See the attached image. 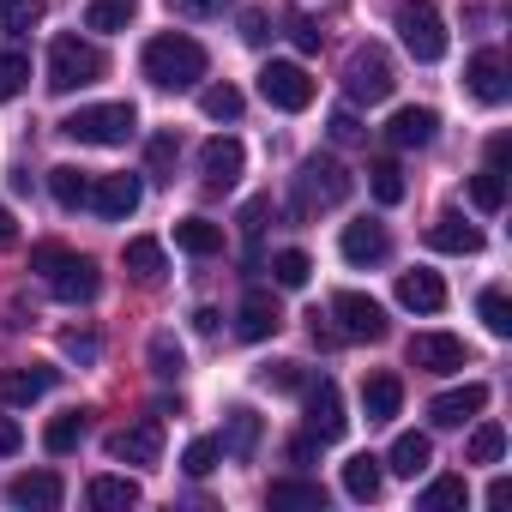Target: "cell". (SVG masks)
<instances>
[{
    "label": "cell",
    "instance_id": "obj_1",
    "mask_svg": "<svg viewBox=\"0 0 512 512\" xmlns=\"http://www.w3.org/2000/svg\"><path fill=\"white\" fill-rule=\"evenodd\" d=\"M139 61H145V79H151L157 91H193V85L205 79V49H199L193 37H181V31L151 37Z\"/></svg>",
    "mask_w": 512,
    "mask_h": 512
},
{
    "label": "cell",
    "instance_id": "obj_2",
    "mask_svg": "<svg viewBox=\"0 0 512 512\" xmlns=\"http://www.w3.org/2000/svg\"><path fill=\"white\" fill-rule=\"evenodd\" d=\"M31 272L49 278L55 302H97V290H103L97 260H85V253H67V247H31Z\"/></svg>",
    "mask_w": 512,
    "mask_h": 512
},
{
    "label": "cell",
    "instance_id": "obj_3",
    "mask_svg": "<svg viewBox=\"0 0 512 512\" xmlns=\"http://www.w3.org/2000/svg\"><path fill=\"white\" fill-rule=\"evenodd\" d=\"M103 79V49L85 43V37H55L49 43V91L67 97V91H85Z\"/></svg>",
    "mask_w": 512,
    "mask_h": 512
},
{
    "label": "cell",
    "instance_id": "obj_4",
    "mask_svg": "<svg viewBox=\"0 0 512 512\" xmlns=\"http://www.w3.org/2000/svg\"><path fill=\"white\" fill-rule=\"evenodd\" d=\"M350 169L338 163V157H308L302 163V175H296V211L302 217H314V211H332V205H344L350 199Z\"/></svg>",
    "mask_w": 512,
    "mask_h": 512
},
{
    "label": "cell",
    "instance_id": "obj_5",
    "mask_svg": "<svg viewBox=\"0 0 512 512\" xmlns=\"http://www.w3.org/2000/svg\"><path fill=\"white\" fill-rule=\"evenodd\" d=\"M392 25H398V43L410 49V61L434 67V61L446 55V25H440V7H434V0H404V7L392 13Z\"/></svg>",
    "mask_w": 512,
    "mask_h": 512
},
{
    "label": "cell",
    "instance_id": "obj_6",
    "mask_svg": "<svg viewBox=\"0 0 512 512\" xmlns=\"http://www.w3.org/2000/svg\"><path fill=\"white\" fill-rule=\"evenodd\" d=\"M392 85H398V73H392V55L380 43L350 49V61H344V97L350 103H386Z\"/></svg>",
    "mask_w": 512,
    "mask_h": 512
},
{
    "label": "cell",
    "instance_id": "obj_7",
    "mask_svg": "<svg viewBox=\"0 0 512 512\" xmlns=\"http://www.w3.org/2000/svg\"><path fill=\"white\" fill-rule=\"evenodd\" d=\"M133 127H139L133 103H91V109H79V115L61 121V133L79 139V145H127Z\"/></svg>",
    "mask_w": 512,
    "mask_h": 512
},
{
    "label": "cell",
    "instance_id": "obj_8",
    "mask_svg": "<svg viewBox=\"0 0 512 512\" xmlns=\"http://www.w3.org/2000/svg\"><path fill=\"white\" fill-rule=\"evenodd\" d=\"M332 320H338V338H350V344H380L386 338V308L374 296H362V290H338Z\"/></svg>",
    "mask_w": 512,
    "mask_h": 512
},
{
    "label": "cell",
    "instance_id": "obj_9",
    "mask_svg": "<svg viewBox=\"0 0 512 512\" xmlns=\"http://www.w3.org/2000/svg\"><path fill=\"white\" fill-rule=\"evenodd\" d=\"M260 97H266L272 109H284V115H302V109L314 103V79H308L296 61H272V67L260 73Z\"/></svg>",
    "mask_w": 512,
    "mask_h": 512
},
{
    "label": "cell",
    "instance_id": "obj_10",
    "mask_svg": "<svg viewBox=\"0 0 512 512\" xmlns=\"http://www.w3.org/2000/svg\"><path fill=\"white\" fill-rule=\"evenodd\" d=\"M302 398H308V434H314L320 446L344 440L350 416H344V398H338V386H332V380H314V386H302Z\"/></svg>",
    "mask_w": 512,
    "mask_h": 512
},
{
    "label": "cell",
    "instance_id": "obj_11",
    "mask_svg": "<svg viewBox=\"0 0 512 512\" xmlns=\"http://www.w3.org/2000/svg\"><path fill=\"white\" fill-rule=\"evenodd\" d=\"M464 79H470V97L488 103V109H500L506 91H512V85H506V55H500V49H476L470 67H464Z\"/></svg>",
    "mask_w": 512,
    "mask_h": 512
},
{
    "label": "cell",
    "instance_id": "obj_12",
    "mask_svg": "<svg viewBox=\"0 0 512 512\" xmlns=\"http://www.w3.org/2000/svg\"><path fill=\"white\" fill-rule=\"evenodd\" d=\"M139 199H145V181H139V175H103V181H91V205H97V217H109V223L133 217Z\"/></svg>",
    "mask_w": 512,
    "mask_h": 512
},
{
    "label": "cell",
    "instance_id": "obj_13",
    "mask_svg": "<svg viewBox=\"0 0 512 512\" xmlns=\"http://www.w3.org/2000/svg\"><path fill=\"white\" fill-rule=\"evenodd\" d=\"M410 368H422V374H458L464 368V344L452 332H416L410 338Z\"/></svg>",
    "mask_w": 512,
    "mask_h": 512
},
{
    "label": "cell",
    "instance_id": "obj_14",
    "mask_svg": "<svg viewBox=\"0 0 512 512\" xmlns=\"http://www.w3.org/2000/svg\"><path fill=\"white\" fill-rule=\"evenodd\" d=\"M109 458H121V464H157V458H163V428H157V416H145V422L109 434Z\"/></svg>",
    "mask_w": 512,
    "mask_h": 512
},
{
    "label": "cell",
    "instance_id": "obj_15",
    "mask_svg": "<svg viewBox=\"0 0 512 512\" xmlns=\"http://www.w3.org/2000/svg\"><path fill=\"white\" fill-rule=\"evenodd\" d=\"M241 163H247V151H241V139H229V133L205 139V151H199V175H205V187H235Z\"/></svg>",
    "mask_w": 512,
    "mask_h": 512
},
{
    "label": "cell",
    "instance_id": "obj_16",
    "mask_svg": "<svg viewBox=\"0 0 512 512\" xmlns=\"http://www.w3.org/2000/svg\"><path fill=\"white\" fill-rule=\"evenodd\" d=\"M61 494H67V488H61L55 470H25V476L7 482V500H13V506H31V512H55Z\"/></svg>",
    "mask_w": 512,
    "mask_h": 512
},
{
    "label": "cell",
    "instance_id": "obj_17",
    "mask_svg": "<svg viewBox=\"0 0 512 512\" xmlns=\"http://www.w3.org/2000/svg\"><path fill=\"white\" fill-rule=\"evenodd\" d=\"M482 404H488V386L470 380V386H458V392H440V398L428 404V422H434V428H464Z\"/></svg>",
    "mask_w": 512,
    "mask_h": 512
},
{
    "label": "cell",
    "instance_id": "obj_18",
    "mask_svg": "<svg viewBox=\"0 0 512 512\" xmlns=\"http://www.w3.org/2000/svg\"><path fill=\"white\" fill-rule=\"evenodd\" d=\"M55 386V368L31 362V368H0V404H37Z\"/></svg>",
    "mask_w": 512,
    "mask_h": 512
},
{
    "label": "cell",
    "instance_id": "obj_19",
    "mask_svg": "<svg viewBox=\"0 0 512 512\" xmlns=\"http://www.w3.org/2000/svg\"><path fill=\"white\" fill-rule=\"evenodd\" d=\"M338 247H344V260H350V266H380L392 241H386V229H380L374 217H362V223H350V229H344V241H338Z\"/></svg>",
    "mask_w": 512,
    "mask_h": 512
},
{
    "label": "cell",
    "instance_id": "obj_20",
    "mask_svg": "<svg viewBox=\"0 0 512 512\" xmlns=\"http://www.w3.org/2000/svg\"><path fill=\"white\" fill-rule=\"evenodd\" d=\"M434 133H440V115L434 109H398L392 127H386V139L398 151H422V145H434Z\"/></svg>",
    "mask_w": 512,
    "mask_h": 512
},
{
    "label": "cell",
    "instance_id": "obj_21",
    "mask_svg": "<svg viewBox=\"0 0 512 512\" xmlns=\"http://www.w3.org/2000/svg\"><path fill=\"white\" fill-rule=\"evenodd\" d=\"M428 247H434V253H482V229L464 223L458 211H446V217L428 223Z\"/></svg>",
    "mask_w": 512,
    "mask_h": 512
},
{
    "label": "cell",
    "instance_id": "obj_22",
    "mask_svg": "<svg viewBox=\"0 0 512 512\" xmlns=\"http://www.w3.org/2000/svg\"><path fill=\"white\" fill-rule=\"evenodd\" d=\"M278 326H284V314H278L272 290H247V296H241V338H247V344H260V338H272Z\"/></svg>",
    "mask_w": 512,
    "mask_h": 512
},
{
    "label": "cell",
    "instance_id": "obj_23",
    "mask_svg": "<svg viewBox=\"0 0 512 512\" xmlns=\"http://www.w3.org/2000/svg\"><path fill=\"white\" fill-rule=\"evenodd\" d=\"M398 302H404L410 314H440V308H446L440 272H404V278H398Z\"/></svg>",
    "mask_w": 512,
    "mask_h": 512
},
{
    "label": "cell",
    "instance_id": "obj_24",
    "mask_svg": "<svg viewBox=\"0 0 512 512\" xmlns=\"http://www.w3.org/2000/svg\"><path fill=\"white\" fill-rule=\"evenodd\" d=\"M362 410H368V422H392L404 410V380L398 374H368L362 380Z\"/></svg>",
    "mask_w": 512,
    "mask_h": 512
},
{
    "label": "cell",
    "instance_id": "obj_25",
    "mask_svg": "<svg viewBox=\"0 0 512 512\" xmlns=\"http://www.w3.org/2000/svg\"><path fill=\"white\" fill-rule=\"evenodd\" d=\"M428 464H434V440H428V434H416V428H410V434H398V440H392V452H386V470H398V476H410V482H416Z\"/></svg>",
    "mask_w": 512,
    "mask_h": 512
},
{
    "label": "cell",
    "instance_id": "obj_26",
    "mask_svg": "<svg viewBox=\"0 0 512 512\" xmlns=\"http://www.w3.org/2000/svg\"><path fill=\"white\" fill-rule=\"evenodd\" d=\"M85 500H91L97 512H127V506H139V482H133V476H91Z\"/></svg>",
    "mask_w": 512,
    "mask_h": 512
},
{
    "label": "cell",
    "instance_id": "obj_27",
    "mask_svg": "<svg viewBox=\"0 0 512 512\" xmlns=\"http://www.w3.org/2000/svg\"><path fill=\"white\" fill-rule=\"evenodd\" d=\"M175 247L193 253V260H211V253H223V229L205 223V217H181L175 223Z\"/></svg>",
    "mask_w": 512,
    "mask_h": 512
},
{
    "label": "cell",
    "instance_id": "obj_28",
    "mask_svg": "<svg viewBox=\"0 0 512 512\" xmlns=\"http://www.w3.org/2000/svg\"><path fill=\"white\" fill-rule=\"evenodd\" d=\"M380 482H386V470H380L374 452H356V458L344 464V494H350V500H380Z\"/></svg>",
    "mask_w": 512,
    "mask_h": 512
},
{
    "label": "cell",
    "instance_id": "obj_29",
    "mask_svg": "<svg viewBox=\"0 0 512 512\" xmlns=\"http://www.w3.org/2000/svg\"><path fill=\"white\" fill-rule=\"evenodd\" d=\"M266 500H272V506H290V512H326V488H320V482H296V476L272 482Z\"/></svg>",
    "mask_w": 512,
    "mask_h": 512
},
{
    "label": "cell",
    "instance_id": "obj_30",
    "mask_svg": "<svg viewBox=\"0 0 512 512\" xmlns=\"http://www.w3.org/2000/svg\"><path fill=\"white\" fill-rule=\"evenodd\" d=\"M49 193H55V205L79 211V205H91V175L73 169V163H61V169H49Z\"/></svg>",
    "mask_w": 512,
    "mask_h": 512
},
{
    "label": "cell",
    "instance_id": "obj_31",
    "mask_svg": "<svg viewBox=\"0 0 512 512\" xmlns=\"http://www.w3.org/2000/svg\"><path fill=\"white\" fill-rule=\"evenodd\" d=\"M139 19V0H91L85 7V31H127Z\"/></svg>",
    "mask_w": 512,
    "mask_h": 512
},
{
    "label": "cell",
    "instance_id": "obj_32",
    "mask_svg": "<svg viewBox=\"0 0 512 512\" xmlns=\"http://www.w3.org/2000/svg\"><path fill=\"white\" fill-rule=\"evenodd\" d=\"M121 260H127V272H133L139 284H157V278H163V247H157L151 235H133Z\"/></svg>",
    "mask_w": 512,
    "mask_h": 512
},
{
    "label": "cell",
    "instance_id": "obj_33",
    "mask_svg": "<svg viewBox=\"0 0 512 512\" xmlns=\"http://www.w3.org/2000/svg\"><path fill=\"white\" fill-rule=\"evenodd\" d=\"M217 446L229 458H253V446H260V416H253V410H229V434Z\"/></svg>",
    "mask_w": 512,
    "mask_h": 512
},
{
    "label": "cell",
    "instance_id": "obj_34",
    "mask_svg": "<svg viewBox=\"0 0 512 512\" xmlns=\"http://www.w3.org/2000/svg\"><path fill=\"white\" fill-rule=\"evenodd\" d=\"M272 278L284 284V290H302L308 278H314V260L302 247H284V253H272Z\"/></svg>",
    "mask_w": 512,
    "mask_h": 512
},
{
    "label": "cell",
    "instance_id": "obj_35",
    "mask_svg": "<svg viewBox=\"0 0 512 512\" xmlns=\"http://www.w3.org/2000/svg\"><path fill=\"white\" fill-rule=\"evenodd\" d=\"M79 440H85V410H67V416H55V422L43 428V446H49L55 458H61V452H73Z\"/></svg>",
    "mask_w": 512,
    "mask_h": 512
},
{
    "label": "cell",
    "instance_id": "obj_36",
    "mask_svg": "<svg viewBox=\"0 0 512 512\" xmlns=\"http://www.w3.org/2000/svg\"><path fill=\"white\" fill-rule=\"evenodd\" d=\"M181 368H187V356H181L175 332H157V338H151V374H157V380H181Z\"/></svg>",
    "mask_w": 512,
    "mask_h": 512
},
{
    "label": "cell",
    "instance_id": "obj_37",
    "mask_svg": "<svg viewBox=\"0 0 512 512\" xmlns=\"http://www.w3.org/2000/svg\"><path fill=\"white\" fill-rule=\"evenodd\" d=\"M464 500H470L464 476H434V482L422 488V512H446V506H464Z\"/></svg>",
    "mask_w": 512,
    "mask_h": 512
},
{
    "label": "cell",
    "instance_id": "obj_38",
    "mask_svg": "<svg viewBox=\"0 0 512 512\" xmlns=\"http://www.w3.org/2000/svg\"><path fill=\"white\" fill-rule=\"evenodd\" d=\"M31 25H43V0H0V31L7 37L31 31Z\"/></svg>",
    "mask_w": 512,
    "mask_h": 512
},
{
    "label": "cell",
    "instance_id": "obj_39",
    "mask_svg": "<svg viewBox=\"0 0 512 512\" xmlns=\"http://www.w3.org/2000/svg\"><path fill=\"white\" fill-rule=\"evenodd\" d=\"M368 187H374L380 205H398V199H404V169H398L392 157H380V163L368 169Z\"/></svg>",
    "mask_w": 512,
    "mask_h": 512
},
{
    "label": "cell",
    "instance_id": "obj_40",
    "mask_svg": "<svg viewBox=\"0 0 512 512\" xmlns=\"http://www.w3.org/2000/svg\"><path fill=\"white\" fill-rule=\"evenodd\" d=\"M500 458H506V428L500 422H482L470 434V464H500Z\"/></svg>",
    "mask_w": 512,
    "mask_h": 512
},
{
    "label": "cell",
    "instance_id": "obj_41",
    "mask_svg": "<svg viewBox=\"0 0 512 512\" xmlns=\"http://www.w3.org/2000/svg\"><path fill=\"white\" fill-rule=\"evenodd\" d=\"M476 314H482V326H488L494 338H512V302H506L500 290H482V302H476Z\"/></svg>",
    "mask_w": 512,
    "mask_h": 512
},
{
    "label": "cell",
    "instance_id": "obj_42",
    "mask_svg": "<svg viewBox=\"0 0 512 512\" xmlns=\"http://www.w3.org/2000/svg\"><path fill=\"white\" fill-rule=\"evenodd\" d=\"M25 79H31V61H25L19 49H0V103L19 97V91H25Z\"/></svg>",
    "mask_w": 512,
    "mask_h": 512
},
{
    "label": "cell",
    "instance_id": "obj_43",
    "mask_svg": "<svg viewBox=\"0 0 512 512\" xmlns=\"http://www.w3.org/2000/svg\"><path fill=\"white\" fill-rule=\"evenodd\" d=\"M199 109H205L211 121H235V115H241V91H235V85H211V91H199Z\"/></svg>",
    "mask_w": 512,
    "mask_h": 512
},
{
    "label": "cell",
    "instance_id": "obj_44",
    "mask_svg": "<svg viewBox=\"0 0 512 512\" xmlns=\"http://www.w3.org/2000/svg\"><path fill=\"white\" fill-rule=\"evenodd\" d=\"M175 157H181L175 133H157V139L145 145V163H151V175H157V181H175Z\"/></svg>",
    "mask_w": 512,
    "mask_h": 512
},
{
    "label": "cell",
    "instance_id": "obj_45",
    "mask_svg": "<svg viewBox=\"0 0 512 512\" xmlns=\"http://www.w3.org/2000/svg\"><path fill=\"white\" fill-rule=\"evenodd\" d=\"M470 199H476V211H500L506 205V175H494V169L470 175Z\"/></svg>",
    "mask_w": 512,
    "mask_h": 512
},
{
    "label": "cell",
    "instance_id": "obj_46",
    "mask_svg": "<svg viewBox=\"0 0 512 512\" xmlns=\"http://www.w3.org/2000/svg\"><path fill=\"white\" fill-rule=\"evenodd\" d=\"M217 458H223V446H217V440H193V446L181 452V470H187V476H211V470H217Z\"/></svg>",
    "mask_w": 512,
    "mask_h": 512
},
{
    "label": "cell",
    "instance_id": "obj_47",
    "mask_svg": "<svg viewBox=\"0 0 512 512\" xmlns=\"http://www.w3.org/2000/svg\"><path fill=\"white\" fill-rule=\"evenodd\" d=\"M266 217H272V199H247V205H241V235H247V241H260Z\"/></svg>",
    "mask_w": 512,
    "mask_h": 512
},
{
    "label": "cell",
    "instance_id": "obj_48",
    "mask_svg": "<svg viewBox=\"0 0 512 512\" xmlns=\"http://www.w3.org/2000/svg\"><path fill=\"white\" fill-rule=\"evenodd\" d=\"M223 7H235V0H169V13H181V19H217Z\"/></svg>",
    "mask_w": 512,
    "mask_h": 512
},
{
    "label": "cell",
    "instance_id": "obj_49",
    "mask_svg": "<svg viewBox=\"0 0 512 512\" xmlns=\"http://www.w3.org/2000/svg\"><path fill=\"white\" fill-rule=\"evenodd\" d=\"M266 37H272V19H266L260 7H247V13H241V43H253V49H260Z\"/></svg>",
    "mask_w": 512,
    "mask_h": 512
},
{
    "label": "cell",
    "instance_id": "obj_50",
    "mask_svg": "<svg viewBox=\"0 0 512 512\" xmlns=\"http://www.w3.org/2000/svg\"><path fill=\"white\" fill-rule=\"evenodd\" d=\"M266 386H278V392H302L308 374H302L296 362H278V368H266Z\"/></svg>",
    "mask_w": 512,
    "mask_h": 512
},
{
    "label": "cell",
    "instance_id": "obj_51",
    "mask_svg": "<svg viewBox=\"0 0 512 512\" xmlns=\"http://www.w3.org/2000/svg\"><path fill=\"white\" fill-rule=\"evenodd\" d=\"M332 139H338V145H362L368 133H362V121H356L350 109H338V115H332Z\"/></svg>",
    "mask_w": 512,
    "mask_h": 512
},
{
    "label": "cell",
    "instance_id": "obj_52",
    "mask_svg": "<svg viewBox=\"0 0 512 512\" xmlns=\"http://www.w3.org/2000/svg\"><path fill=\"white\" fill-rule=\"evenodd\" d=\"M290 43H296L302 55H314V49H320V25H314V19H290Z\"/></svg>",
    "mask_w": 512,
    "mask_h": 512
},
{
    "label": "cell",
    "instance_id": "obj_53",
    "mask_svg": "<svg viewBox=\"0 0 512 512\" xmlns=\"http://www.w3.org/2000/svg\"><path fill=\"white\" fill-rule=\"evenodd\" d=\"M19 446H25V428H19L13 416H0V458H13Z\"/></svg>",
    "mask_w": 512,
    "mask_h": 512
},
{
    "label": "cell",
    "instance_id": "obj_54",
    "mask_svg": "<svg viewBox=\"0 0 512 512\" xmlns=\"http://www.w3.org/2000/svg\"><path fill=\"white\" fill-rule=\"evenodd\" d=\"M506 163H512V139H506V133H494V139H488V169H494V175H506Z\"/></svg>",
    "mask_w": 512,
    "mask_h": 512
},
{
    "label": "cell",
    "instance_id": "obj_55",
    "mask_svg": "<svg viewBox=\"0 0 512 512\" xmlns=\"http://www.w3.org/2000/svg\"><path fill=\"white\" fill-rule=\"evenodd\" d=\"M67 356H79V362H97V338H91V332H67Z\"/></svg>",
    "mask_w": 512,
    "mask_h": 512
},
{
    "label": "cell",
    "instance_id": "obj_56",
    "mask_svg": "<svg viewBox=\"0 0 512 512\" xmlns=\"http://www.w3.org/2000/svg\"><path fill=\"white\" fill-rule=\"evenodd\" d=\"M314 458H320V440L314 434H296L290 440V464H314Z\"/></svg>",
    "mask_w": 512,
    "mask_h": 512
},
{
    "label": "cell",
    "instance_id": "obj_57",
    "mask_svg": "<svg viewBox=\"0 0 512 512\" xmlns=\"http://www.w3.org/2000/svg\"><path fill=\"white\" fill-rule=\"evenodd\" d=\"M13 241H19V223H13L7 205H0V247H13Z\"/></svg>",
    "mask_w": 512,
    "mask_h": 512
}]
</instances>
